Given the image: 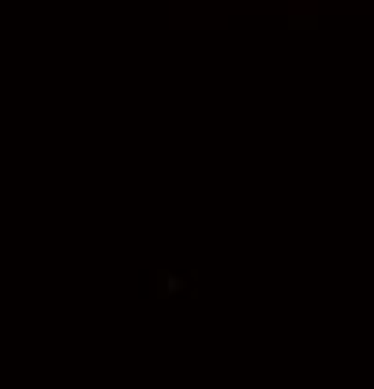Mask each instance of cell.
<instances>
[{"label": "cell", "instance_id": "6da1fadb", "mask_svg": "<svg viewBox=\"0 0 374 389\" xmlns=\"http://www.w3.org/2000/svg\"><path fill=\"white\" fill-rule=\"evenodd\" d=\"M180 289H183L180 277H165V292H180Z\"/></svg>", "mask_w": 374, "mask_h": 389}]
</instances>
